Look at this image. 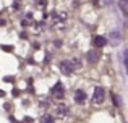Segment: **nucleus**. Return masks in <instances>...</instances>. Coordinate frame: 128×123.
I'll list each match as a JSON object with an SVG mask.
<instances>
[{"mask_svg": "<svg viewBox=\"0 0 128 123\" xmlns=\"http://www.w3.org/2000/svg\"><path fill=\"white\" fill-rule=\"evenodd\" d=\"M104 101H106V89L100 88V86H97V88L94 89V92H92V102L94 104H102Z\"/></svg>", "mask_w": 128, "mask_h": 123, "instance_id": "obj_1", "label": "nucleus"}, {"mask_svg": "<svg viewBox=\"0 0 128 123\" xmlns=\"http://www.w3.org/2000/svg\"><path fill=\"white\" fill-rule=\"evenodd\" d=\"M60 68H62V73H63V75H72L73 70H75V65H73V62L63 60L62 63H60Z\"/></svg>", "mask_w": 128, "mask_h": 123, "instance_id": "obj_2", "label": "nucleus"}, {"mask_svg": "<svg viewBox=\"0 0 128 123\" xmlns=\"http://www.w3.org/2000/svg\"><path fill=\"white\" fill-rule=\"evenodd\" d=\"M52 94H54V97H57V99H63V96H65V89H63L62 83H57V84L52 88Z\"/></svg>", "mask_w": 128, "mask_h": 123, "instance_id": "obj_3", "label": "nucleus"}, {"mask_svg": "<svg viewBox=\"0 0 128 123\" xmlns=\"http://www.w3.org/2000/svg\"><path fill=\"white\" fill-rule=\"evenodd\" d=\"M118 10L122 11V15L128 19V0H118Z\"/></svg>", "mask_w": 128, "mask_h": 123, "instance_id": "obj_4", "label": "nucleus"}, {"mask_svg": "<svg viewBox=\"0 0 128 123\" xmlns=\"http://www.w3.org/2000/svg\"><path fill=\"white\" fill-rule=\"evenodd\" d=\"M92 42H94V47L96 49H100V47H104V45L107 44V39L104 37V36H96Z\"/></svg>", "mask_w": 128, "mask_h": 123, "instance_id": "obj_5", "label": "nucleus"}, {"mask_svg": "<svg viewBox=\"0 0 128 123\" xmlns=\"http://www.w3.org/2000/svg\"><path fill=\"white\" fill-rule=\"evenodd\" d=\"M97 60H99V52H97L96 49L88 52V62H89V63H96Z\"/></svg>", "mask_w": 128, "mask_h": 123, "instance_id": "obj_6", "label": "nucleus"}, {"mask_svg": "<svg viewBox=\"0 0 128 123\" xmlns=\"http://www.w3.org/2000/svg\"><path fill=\"white\" fill-rule=\"evenodd\" d=\"M84 101H86V92H84V91H76V94H75V102H76V104H83Z\"/></svg>", "mask_w": 128, "mask_h": 123, "instance_id": "obj_7", "label": "nucleus"}, {"mask_svg": "<svg viewBox=\"0 0 128 123\" xmlns=\"http://www.w3.org/2000/svg\"><path fill=\"white\" fill-rule=\"evenodd\" d=\"M55 112L58 115H66V114H68V107H65V105H58V107L55 109Z\"/></svg>", "mask_w": 128, "mask_h": 123, "instance_id": "obj_8", "label": "nucleus"}, {"mask_svg": "<svg viewBox=\"0 0 128 123\" xmlns=\"http://www.w3.org/2000/svg\"><path fill=\"white\" fill-rule=\"evenodd\" d=\"M41 122L42 123H54V117L50 114H46L44 117H41Z\"/></svg>", "mask_w": 128, "mask_h": 123, "instance_id": "obj_9", "label": "nucleus"}, {"mask_svg": "<svg viewBox=\"0 0 128 123\" xmlns=\"http://www.w3.org/2000/svg\"><path fill=\"white\" fill-rule=\"evenodd\" d=\"M110 36H112L114 41H120V39H122V34H120L118 31H112V34H110Z\"/></svg>", "mask_w": 128, "mask_h": 123, "instance_id": "obj_10", "label": "nucleus"}, {"mask_svg": "<svg viewBox=\"0 0 128 123\" xmlns=\"http://www.w3.org/2000/svg\"><path fill=\"white\" fill-rule=\"evenodd\" d=\"M123 63H125V68L128 71V49H125V52H123Z\"/></svg>", "mask_w": 128, "mask_h": 123, "instance_id": "obj_11", "label": "nucleus"}, {"mask_svg": "<svg viewBox=\"0 0 128 123\" xmlns=\"http://www.w3.org/2000/svg\"><path fill=\"white\" fill-rule=\"evenodd\" d=\"M114 101H115V105H120V97H117L115 94H114Z\"/></svg>", "mask_w": 128, "mask_h": 123, "instance_id": "obj_12", "label": "nucleus"}]
</instances>
